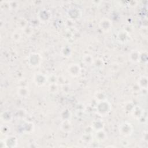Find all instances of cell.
I'll return each mask as SVG.
<instances>
[{"label":"cell","mask_w":148,"mask_h":148,"mask_svg":"<svg viewBox=\"0 0 148 148\" xmlns=\"http://www.w3.org/2000/svg\"><path fill=\"white\" fill-rule=\"evenodd\" d=\"M119 132L121 135L124 137L130 136L132 132V127L131 124L127 122L121 123L119 127Z\"/></svg>","instance_id":"cell-2"},{"label":"cell","mask_w":148,"mask_h":148,"mask_svg":"<svg viewBox=\"0 0 148 148\" xmlns=\"http://www.w3.org/2000/svg\"><path fill=\"white\" fill-rule=\"evenodd\" d=\"M17 145V138L13 136H8L4 140V146L5 147H14Z\"/></svg>","instance_id":"cell-6"},{"label":"cell","mask_w":148,"mask_h":148,"mask_svg":"<svg viewBox=\"0 0 148 148\" xmlns=\"http://www.w3.org/2000/svg\"><path fill=\"white\" fill-rule=\"evenodd\" d=\"M131 36L130 34L125 30H121L118 32L117 34V41L121 43H126L129 42Z\"/></svg>","instance_id":"cell-4"},{"label":"cell","mask_w":148,"mask_h":148,"mask_svg":"<svg viewBox=\"0 0 148 148\" xmlns=\"http://www.w3.org/2000/svg\"><path fill=\"white\" fill-rule=\"evenodd\" d=\"M95 137L98 142H102L106 140L107 135H106V133L102 129V130H100L96 131Z\"/></svg>","instance_id":"cell-8"},{"label":"cell","mask_w":148,"mask_h":148,"mask_svg":"<svg viewBox=\"0 0 148 148\" xmlns=\"http://www.w3.org/2000/svg\"><path fill=\"white\" fill-rule=\"evenodd\" d=\"M82 139L83 142L88 144V143H90V142H92V140L93 139V137L91 134H86L82 136Z\"/></svg>","instance_id":"cell-16"},{"label":"cell","mask_w":148,"mask_h":148,"mask_svg":"<svg viewBox=\"0 0 148 148\" xmlns=\"http://www.w3.org/2000/svg\"><path fill=\"white\" fill-rule=\"evenodd\" d=\"M138 84L139 86L143 88H146L147 86V77L145 76H142L139 79V80H138Z\"/></svg>","instance_id":"cell-15"},{"label":"cell","mask_w":148,"mask_h":148,"mask_svg":"<svg viewBox=\"0 0 148 148\" xmlns=\"http://www.w3.org/2000/svg\"><path fill=\"white\" fill-rule=\"evenodd\" d=\"M93 60L92 57L89 54L85 55L83 57V62H84L86 65H91L92 64H93Z\"/></svg>","instance_id":"cell-13"},{"label":"cell","mask_w":148,"mask_h":148,"mask_svg":"<svg viewBox=\"0 0 148 148\" xmlns=\"http://www.w3.org/2000/svg\"><path fill=\"white\" fill-rule=\"evenodd\" d=\"M92 125V128L96 131L100 130H102L103 128V124L102 123V121H99V120L95 121Z\"/></svg>","instance_id":"cell-14"},{"label":"cell","mask_w":148,"mask_h":148,"mask_svg":"<svg viewBox=\"0 0 148 148\" xmlns=\"http://www.w3.org/2000/svg\"><path fill=\"white\" fill-rule=\"evenodd\" d=\"M34 82L38 86H42L47 82V78L42 73H37L34 76Z\"/></svg>","instance_id":"cell-7"},{"label":"cell","mask_w":148,"mask_h":148,"mask_svg":"<svg viewBox=\"0 0 148 148\" xmlns=\"http://www.w3.org/2000/svg\"><path fill=\"white\" fill-rule=\"evenodd\" d=\"M99 25L103 31L107 32L110 29V27L112 26V23L109 20L105 19L101 21V22L99 23Z\"/></svg>","instance_id":"cell-9"},{"label":"cell","mask_w":148,"mask_h":148,"mask_svg":"<svg viewBox=\"0 0 148 148\" xmlns=\"http://www.w3.org/2000/svg\"><path fill=\"white\" fill-rule=\"evenodd\" d=\"M61 129L64 132H68L71 130V124L68 120H64L61 124Z\"/></svg>","instance_id":"cell-11"},{"label":"cell","mask_w":148,"mask_h":148,"mask_svg":"<svg viewBox=\"0 0 148 148\" xmlns=\"http://www.w3.org/2000/svg\"><path fill=\"white\" fill-rule=\"evenodd\" d=\"M28 60L30 65L32 66H37L41 63L42 57L38 53H31L29 55Z\"/></svg>","instance_id":"cell-3"},{"label":"cell","mask_w":148,"mask_h":148,"mask_svg":"<svg viewBox=\"0 0 148 148\" xmlns=\"http://www.w3.org/2000/svg\"><path fill=\"white\" fill-rule=\"evenodd\" d=\"M110 110V105L106 100L98 102L97 106V112L99 114L102 116L107 115Z\"/></svg>","instance_id":"cell-1"},{"label":"cell","mask_w":148,"mask_h":148,"mask_svg":"<svg viewBox=\"0 0 148 148\" xmlns=\"http://www.w3.org/2000/svg\"><path fill=\"white\" fill-rule=\"evenodd\" d=\"M17 92L18 95H20L22 98H27L29 94V89L25 87H19L18 88Z\"/></svg>","instance_id":"cell-10"},{"label":"cell","mask_w":148,"mask_h":148,"mask_svg":"<svg viewBox=\"0 0 148 148\" xmlns=\"http://www.w3.org/2000/svg\"><path fill=\"white\" fill-rule=\"evenodd\" d=\"M61 52H62L63 56L69 57V56H70V55L71 54V49L70 47H64L62 49Z\"/></svg>","instance_id":"cell-17"},{"label":"cell","mask_w":148,"mask_h":148,"mask_svg":"<svg viewBox=\"0 0 148 148\" xmlns=\"http://www.w3.org/2000/svg\"><path fill=\"white\" fill-rule=\"evenodd\" d=\"M139 53L136 51H132L130 54V59L131 61L133 62H137L139 61Z\"/></svg>","instance_id":"cell-12"},{"label":"cell","mask_w":148,"mask_h":148,"mask_svg":"<svg viewBox=\"0 0 148 148\" xmlns=\"http://www.w3.org/2000/svg\"><path fill=\"white\" fill-rule=\"evenodd\" d=\"M68 71L70 75L73 77H77L80 74L81 68L80 66L76 64H71L68 68Z\"/></svg>","instance_id":"cell-5"}]
</instances>
